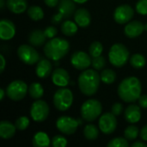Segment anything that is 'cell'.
Here are the masks:
<instances>
[{
  "label": "cell",
  "mask_w": 147,
  "mask_h": 147,
  "mask_svg": "<svg viewBox=\"0 0 147 147\" xmlns=\"http://www.w3.org/2000/svg\"><path fill=\"white\" fill-rule=\"evenodd\" d=\"M101 80L106 84H113L116 79V73L112 69H105L103 70L101 74Z\"/></svg>",
  "instance_id": "f1b7e54d"
},
{
  "label": "cell",
  "mask_w": 147,
  "mask_h": 147,
  "mask_svg": "<svg viewBox=\"0 0 147 147\" xmlns=\"http://www.w3.org/2000/svg\"><path fill=\"white\" fill-rule=\"evenodd\" d=\"M28 91V85L22 80H15L11 82L6 88V95L12 101L22 100Z\"/></svg>",
  "instance_id": "52a82bcc"
},
{
  "label": "cell",
  "mask_w": 147,
  "mask_h": 147,
  "mask_svg": "<svg viewBox=\"0 0 147 147\" xmlns=\"http://www.w3.org/2000/svg\"><path fill=\"white\" fill-rule=\"evenodd\" d=\"M29 96L35 100L40 99L44 95V89L40 83H32L28 86Z\"/></svg>",
  "instance_id": "484cf974"
},
{
  "label": "cell",
  "mask_w": 147,
  "mask_h": 147,
  "mask_svg": "<svg viewBox=\"0 0 147 147\" xmlns=\"http://www.w3.org/2000/svg\"><path fill=\"white\" fill-rule=\"evenodd\" d=\"M140 138L142 140H144L145 142H147V125L144 126L140 133Z\"/></svg>",
  "instance_id": "b9f144b4"
},
{
  "label": "cell",
  "mask_w": 147,
  "mask_h": 147,
  "mask_svg": "<svg viewBox=\"0 0 147 147\" xmlns=\"http://www.w3.org/2000/svg\"><path fill=\"white\" fill-rule=\"evenodd\" d=\"M124 117L126 121L129 123H136L140 121L141 118V110L140 108L138 105L132 104L129 105L126 109L124 113Z\"/></svg>",
  "instance_id": "ffe728a7"
},
{
  "label": "cell",
  "mask_w": 147,
  "mask_h": 147,
  "mask_svg": "<svg viewBox=\"0 0 147 147\" xmlns=\"http://www.w3.org/2000/svg\"><path fill=\"white\" fill-rule=\"evenodd\" d=\"M52 140H50L48 135L44 132L36 133L32 140V145L34 147H47L49 146Z\"/></svg>",
  "instance_id": "cb8c5ba5"
},
{
  "label": "cell",
  "mask_w": 147,
  "mask_h": 147,
  "mask_svg": "<svg viewBox=\"0 0 147 147\" xmlns=\"http://www.w3.org/2000/svg\"><path fill=\"white\" fill-rule=\"evenodd\" d=\"M111 112L115 115H121V113L123 112V105L120 102H115V104H113L112 109H111Z\"/></svg>",
  "instance_id": "f35d334b"
},
{
  "label": "cell",
  "mask_w": 147,
  "mask_h": 147,
  "mask_svg": "<svg viewBox=\"0 0 147 147\" xmlns=\"http://www.w3.org/2000/svg\"><path fill=\"white\" fill-rule=\"evenodd\" d=\"M135 9L140 15H147V0H139L136 3Z\"/></svg>",
  "instance_id": "8d00e7d4"
},
{
  "label": "cell",
  "mask_w": 147,
  "mask_h": 147,
  "mask_svg": "<svg viewBox=\"0 0 147 147\" xmlns=\"http://www.w3.org/2000/svg\"><path fill=\"white\" fill-rule=\"evenodd\" d=\"M18 58L22 62L26 65H33L40 59V56L39 53L34 48V47L28 44L21 45L17 49Z\"/></svg>",
  "instance_id": "ba28073f"
},
{
  "label": "cell",
  "mask_w": 147,
  "mask_h": 147,
  "mask_svg": "<svg viewBox=\"0 0 147 147\" xmlns=\"http://www.w3.org/2000/svg\"><path fill=\"white\" fill-rule=\"evenodd\" d=\"M56 127L60 133L66 135H71L77 131L78 121L72 117L63 115L59 117L56 121Z\"/></svg>",
  "instance_id": "30bf717a"
},
{
  "label": "cell",
  "mask_w": 147,
  "mask_h": 147,
  "mask_svg": "<svg viewBox=\"0 0 147 147\" xmlns=\"http://www.w3.org/2000/svg\"><path fill=\"white\" fill-rule=\"evenodd\" d=\"M139 134H140V131H139L138 127H136L134 125H131V126H128L125 129L124 137L127 140H135L137 139Z\"/></svg>",
  "instance_id": "4dcf8cb0"
},
{
  "label": "cell",
  "mask_w": 147,
  "mask_h": 147,
  "mask_svg": "<svg viewBox=\"0 0 147 147\" xmlns=\"http://www.w3.org/2000/svg\"><path fill=\"white\" fill-rule=\"evenodd\" d=\"M134 10L127 4H122L118 6L114 12V19L119 24H125L131 21L134 17Z\"/></svg>",
  "instance_id": "4fadbf2b"
},
{
  "label": "cell",
  "mask_w": 147,
  "mask_h": 147,
  "mask_svg": "<svg viewBox=\"0 0 147 147\" xmlns=\"http://www.w3.org/2000/svg\"><path fill=\"white\" fill-rule=\"evenodd\" d=\"M6 5L14 14H21L28 9L27 0H6Z\"/></svg>",
  "instance_id": "7402d4cb"
},
{
  "label": "cell",
  "mask_w": 147,
  "mask_h": 147,
  "mask_svg": "<svg viewBox=\"0 0 147 147\" xmlns=\"http://www.w3.org/2000/svg\"><path fill=\"white\" fill-rule=\"evenodd\" d=\"M139 105L143 108V109H147V95H143L140 96L139 98Z\"/></svg>",
  "instance_id": "60d3db41"
},
{
  "label": "cell",
  "mask_w": 147,
  "mask_h": 147,
  "mask_svg": "<svg viewBox=\"0 0 147 147\" xmlns=\"http://www.w3.org/2000/svg\"><path fill=\"white\" fill-rule=\"evenodd\" d=\"M44 2H45L47 6H48L50 8H53L59 4V0H44Z\"/></svg>",
  "instance_id": "7bdbcfd3"
},
{
  "label": "cell",
  "mask_w": 147,
  "mask_h": 147,
  "mask_svg": "<svg viewBox=\"0 0 147 147\" xmlns=\"http://www.w3.org/2000/svg\"><path fill=\"white\" fill-rule=\"evenodd\" d=\"M145 30H146L147 31V23L145 25Z\"/></svg>",
  "instance_id": "681fc988"
},
{
  "label": "cell",
  "mask_w": 147,
  "mask_h": 147,
  "mask_svg": "<svg viewBox=\"0 0 147 147\" xmlns=\"http://www.w3.org/2000/svg\"><path fill=\"white\" fill-rule=\"evenodd\" d=\"M64 19V16L61 13H58L57 15H53L52 16V19H51V22L53 24H59L61 22V21Z\"/></svg>",
  "instance_id": "ab89813d"
},
{
  "label": "cell",
  "mask_w": 147,
  "mask_h": 147,
  "mask_svg": "<svg viewBox=\"0 0 147 147\" xmlns=\"http://www.w3.org/2000/svg\"><path fill=\"white\" fill-rule=\"evenodd\" d=\"M129 51L121 43L114 44L109 52V59L111 65L115 67L124 66L129 59Z\"/></svg>",
  "instance_id": "277c9868"
},
{
  "label": "cell",
  "mask_w": 147,
  "mask_h": 147,
  "mask_svg": "<svg viewBox=\"0 0 147 147\" xmlns=\"http://www.w3.org/2000/svg\"><path fill=\"white\" fill-rule=\"evenodd\" d=\"M4 97V90L3 89H0V100H3Z\"/></svg>",
  "instance_id": "bcb514c9"
},
{
  "label": "cell",
  "mask_w": 147,
  "mask_h": 147,
  "mask_svg": "<svg viewBox=\"0 0 147 147\" xmlns=\"http://www.w3.org/2000/svg\"><path fill=\"white\" fill-rule=\"evenodd\" d=\"M91 65L96 71H102L106 66V59L100 55L97 57H93L91 59Z\"/></svg>",
  "instance_id": "d6a6232c"
},
{
  "label": "cell",
  "mask_w": 147,
  "mask_h": 147,
  "mask_svg": "<svg viewBox=\"0 0 147 147\" xmlns=\"http://www.w3.org/2000/svg\"><path fill=\"white\" fill-rule=\"evenodd\" d=\"M49 107L47 103L43 100H35L30 109V115L32 119L36 122H42L48 117Z\"/></svg>",
  "instance_id": "9c48e42d"
},
{
  "label": "cell",
  "mask_w": 147,
  "mask_h": 147,
  "mask_svg": "<svg viewBox=\"0 0 147 147\" xmlns=\"http://www.w3.org/2000/svg\"><path fill=\"white\" fill-rule=\"evenodd\" d=\"M78 26L76 22L66 20L61 25V32L66 36H73L78 32Z\"/></svg>",
  "instance_id": "d4e9b609"
},
{
  "label": "cell",
  "mask_w": 147,
  "mask_h": 147,
  "mask_svg": "<svg viewBox=\"0 0 147 147\" xmlns=\"http://www.w3.org/2000/svg\"><path fill=\"white\" fill-rule=\"evenodd\" d=\"M16 127L20 131H23L28 128L29 125V119L26 116H21L16 121Z\"/></svg>",
  "instance_id": "e575fe53"
},
{
  "label": "cell",
  "mask_w": 147,
  "mask_h": 147,
  "mask_svg": "<svg viewBox=\"0 0 147 147\" xmlns=\"http://www.w3.org/2000/svg\"><path fill=\"white\" fill-rule=\"evenodd\" d=\"M99 128L106 135L113 134L117 127V120L113 113H105L99 119Z\"/></svg>",
  "instance_id": "8fae6325"
},
{
  "label": "cell",
  "mask_w": 147,
  "mask_h": 147,
  "mask_svg": "<svg viewBox=\"0 0 147 147\" xmlns=\"http://www.w3.org/2000/svg\"><path fill=\"white\" fill-rule=\"evenodd\" d=\"M146 58L140 53H135L130 58V64L135 69H141L146 65Z\"/></svg>",
  "instance_id": "f546056e"
},
{
  "label": "cell",
  "mask_w": 147,
  "mask_h": 147,
  "mask_svg": "<svg viewBox=\"0 0 147 147\" xmlns=\"http://www.w3.org/2000/svg\"><path fill=\"white\" fill-rule=\"evenodd\" d=\"M16 34V26L9 19H2L0 22V38L3 40H11Z\"/></svg>",
  "instance_id": "5bb4252c"
},
{
  "label": "cell",
  "mask_w": 147,
  "mask_h": 147,
  "mask_svg": "<svg viewBox=\"0 0 147 147\" xmlns=\"http://www.w3.org/2000/svg\"><path fill=\"white\" fill-rule=\"evenodd\" d=\"M102 103L96 99H89L85 101L81 107V115L82 118L91 122L96 121L102 114Z\"/></svg>",
  "instance_id": "5b68a950"
},
{
  "label": "cell",
  "mask_w": 147,
  "mask_h": 147,
  "mask_svg": "<svg viewBox=\"0 0 147 147\" xmlns=\"http://www.w3.org/2000/svg\"><path fill=\"white\" fill-rule=\"evenodd\" d=\"M84 135L88 140H95L98 138L99 130L96 126L93 124H88L84 129Z\"/></svg>",
  "instance_id": "4316f807"
},
{
  "label": "cell",
  "mask_w": 147,
  "mask_h": 147,
  "mask_svg": "<svg viewBox=\"0 0 147 147\" xmlns=\"http://www.w3.org/2000/svg\"><path fill=\"white\" fill-rule=\"evenodd\" d=\"M142 86L139 78L128 77L124 78L118 86V95L125 102H134L141 96Z\"/></svg>",
  "instance_id": "6da1fadb"
},
{
  "label": "cell",
  "mask_w": 147,
  "mask_h": 147,
  "mask_svg": "<svg viewBox=\"0 0 147 147\" xmlns=\"http://www.w3.org/2000/svg\"><path fill=\"white\" fill-rule=\"evenodd\" d=\"M145 30V25L140 21H133L127 23L124 28V34L128 38H136Z\"/></svg>",
  "instance_id": "9a60e30c"
},
{
  "label": "cell",
  "mask_w": 147,
  "mask_h": 147,
  "mask_svg": "<svg viewBox=\"0 0 147 147\" xmlns=\"http://www.w3.org/2000/svg\"><path fill=\"white\" fill-rule=\"evenodd\" d=\"M90 55L83 51H76L71 56V63L77 70L84 71L91 65Z\"/></svg>",
  "instance_id": "7c38bea8"
},
{
  "label": "cell",
  "mask_w": 147,
  "mask_h": 147,
  "mask_svg": "<svg viewBox=\"0 0 147 147\" xmlns=\"http://www.w3.org/2000/svg\"><path fill=\"white\" fill-rule=\"evenodd\" d=\"M103 51V47L102 44L99 41H94L90 44V47H89V52H90V55L93 58V57H97L102 55Z\"/></svg>",
  "instance_id": "1f68e13d"
},
{
  "label": "cell",
  "mask_w": 147,
  "mask_h": 147,
  "mask_svg": "<svg viewBox=\"0 0 147 147\" xmlns=\"http://www.w3.org/2000/svg\"><path fill=\"white\" fill-rule=\"evenodd\" d=\"M47 35L44 30L40 29H34L28 35V42L33 47H40L46 43Z\"/></svg>",
  "instance_id": "44dd1931"
},
{
  "label": "cell",
  "mask_w": 147,
  "mask_h": 147,
  "mask_svg": "<svg viewBox=\"0 0 147 147\" xmlns=\"http://www.w3.org/2000/svg\"><path fill=\"white\" fill-rule=\"evenodd\" d=\"M52 146L53 147H65L67 146V140L61 135H56L52 140Z\"/></svg>",
  "instance_id": "d590c367"
},
{
  "label": "cell",
  "mask_w": 147,
  "mask_h": 147,
  "mask_svg": "<svg viewBox=\"0 0 147 147\" xmlns=\"http://www.w3.org/2000/svg\"><path fill=\"white\" fill-rule=\"evenodd\" d=\"M109 147H127L129 146L128 140L126 138H115L112 140H110L108 144Z\"/></svg>",
  "instance_id": "836d02e7"
},
{
  "label": "cell",
  "mask_w": 147,
  "mask_h": 147,
  "mask_svg": "<svg viewBox=\"0 0 147 147\" xmlns=\"http://www.w3.org/2000/svg\"><path fill=\"white\" fill-rule=\"evenodd\" d=\"M5 4H6V3H5L4 0H0V8H1V9H3V7H4Z\"/></svg>",
  "instance_id": "c3c4849f"
},
{
  "label": "cell",
  "mask_w": 147,
  "mask_h": 147,
  "mask_svg": "<svg viewBox=\"0 0 147 147\" xmlns=\"http://www.w3.org/2000/svg\"><path fill=\"white\" fill-rule=\"evenodd\" d=\"M53 71V65L49 61V59H40L35 68L36 75L40 78H47Z\"/></svg>",
  "instance_id": "e0dca14e"
},
{
  "label": "cell",
  "mask_w": 147,
  "mask_h": 147,
  "mask_svg": "<svg viewBox=\"0 0 147 147\" xmlns=\"http://www.w3.org/2000/svg\"><path fill=\"white\" fill-rule=\"evenodd\" d=\"M44 32H45V34H46V35H47V37L48 39H52V38H54V36L57 34L58 30L53 26H48V27H47L45 28Z\"/></svg>",
  "instance_id": "74e56055"
},
{
  "label": "cell",
  "mask_w": 147,
  "mask_h": 147,
  "mask_svg": "<svg viewBox=\"0 0 147 147\" xmlns=\"http://www.w3.org/2000/svg\"><path fill=\"white\" fill-rule=\"evenodd\" d=\"M101 81V76L96 70L86 69L79 75L78 84L80 91L84 95L90 96L97 92Z\"/></svg>",
  "instance_id": "7a4b0ae2"
},
{
  "label": "cell",
  "mask_w": 147,
  "mask_h": 147,
  "mask_svg": "<svg viewBox=\"0 0 147 147\" xmlns=\"http://www.w3.org/2000/svg\"><path fill=\"white\" fill-rule=\"evenodd\" d=\"M28 16L33 21H40L44 17V11L40 6L33 5L28 9Z\"/></svg>",
  "instance_id": "83f0119b"
},
{
  "label": "cell",
  "mask_w": 147,
  "mask_h": 147,
  "mask_svg": "<svg viewBox=\"0 0 147 147\" xmlns=\"http://www.w3.org/2000/svg\"><path fill=\"white\" fill-rule=\"evenodd\" d=\"M70 50V43L65 39L52 38L44 46L46 57L53 61H59L63 59Z\"/></svg>",
  "instance_id": "3957f363"
},
{
  "label": "cell",
  "mask_w": 147,
  "mask_h": 147,
  "mask_svg": "<svg viewBox=\"0 0 147 147\" xmlns=\"http://www.w3.org/2000/svg\"><path fill=\"white\" fill-rule=\"evenodd\" d=\"M75 3H79V4H82V3H85L88 0H73Z\"/></svg>",
  "instance_id": "7dc6e473"
},
{
  "label": "cell",
  "mask_w": 147,
  "mask_h": 147,
  "mask_svg": "<svg viewBox=\"0 0 147 147\" xmlns=\"http://www.w3.org/2000/svg\"><path fill=\"white\" fill-rule=\"evenodd\" d=\"M0 59H1V71L0 72H3L4 71V68H5V65H6V62H5V59L4 57L1 54L0 55Z\"/></svg>",
  "instance_id": "f6af8a7d"
},
{
  "label": "cell",
  "mask_w": 147,
  "mask_h": 147,
  "mask_svg": "<svg viewBox=\"0 0 147 147\" xmlns=\"http://www.w3.org/2000/svg\"><path fill=\"white\" fill-rule=\"evenodd\" d=\"M16 125L8 121H2L0 122V136L4 140L12 138L16 134Z\"/></svg>",
  "instance_id": "603a6c76"
},
{
  "label": "cell",
  "mask_w": 147,
  "mask_h": 147,
  "mask_svg": "<svg viewBox=\"0 0 147 147\" xmlns=\"http://www.w3.org/2000/svg\"><path fill=\"white\" fill-rule=\"evenodd\" d=\"M75 22L81 28H86L90 24L91 16L88 9L84 8H80L77 9L74 13Z\"/></svg>",
  "instance_id": "ac0fdd59"
},
{
  "label": "cell",
  "mask_w": 147,
  "mask_h": 147,
  "mask_svg": "<svg viewBox=\"0 0 147 147\" xmlns=\"http://www.w3.org/2000/svg\"><path fill=\"white\" fill-rule=\"evenodd\" d=\"M73 102V94L71 90L61 87L53 96L54 107L59 111H66L69 109Z\"/></svg>",
  "instance_id": "8992f818"
},
{
  "label": "cell",
  "mask_w": 147,
  "mask_h": 147,
  "mask_svg": "<svg viewBox=\"0 0 147 147\" xmlns=\"http://www.w3.org/2000/svg\"><path fill=\"white\" fill-rule=\"evenodd\" d=\"M133 147H147V144L145 143V141H136L134 144H132Z\"/></svg>",
  "instance_id": "ee69618b"
},
{
  "label": "cell",
  "mask_w": 147,
  "mask_h": 147,
  "mask_svg": "<svg viewBox=\"0 0 147 147\" xmlns=\"http://www.w3.org/2000/svg\"><path fill=\"white\" fill-rule=\"evenodd\" d=\"M59 12L64 16V19L70 18L76 11V4L73 0H59L58 4Z\"/></svg>",
  "instance_id": "d6986e66"
},
{
  "label": "cell",
  "mask_w": 147,
  "mask_h": 147,
  "mask_svg": "<svg viewBox=\"0 0 147 147\" xmlns=\"http://www.w3.org/2000/svg\"><path fill=\"white\" fill-rule=\"evenodd\" d=\"M52 81L59 87H65L70 83L69 73L63 68H57L52 73Z\"/></svg>",
  "instance_id": "2e32d148"
}]
</instances>
